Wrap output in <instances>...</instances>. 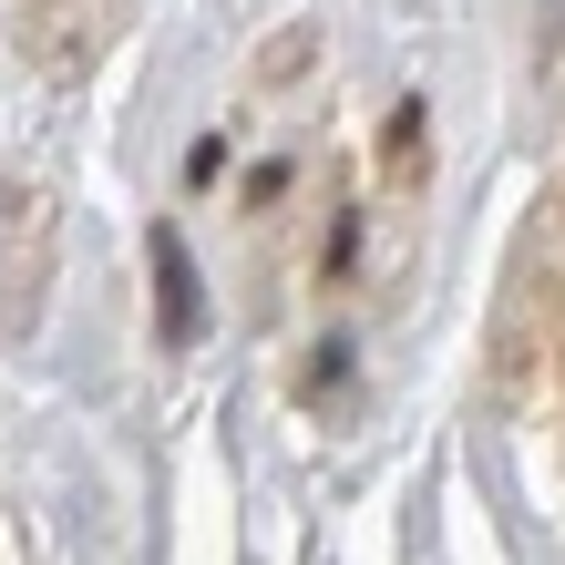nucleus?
Instances as JSON below:
<instances>
[{"mask_svg": "<svg viewBox=\"0 0 565 565\" xmlns=\"http://www.w3.org/2000/svg\"><path fill=\"white\" fill-rule=\"evenodd\" d=\"M52 237H62V195L52 175H0V329H21L42 319V298H52Z\"/></svg>", "mask_w": 565, "mask_h": 565, "instance_id": "obj_1", "label": "nucleus"}, {"mask_svg": "<svg viewBox=\"0 0 565 565\" xmlns=\"http://www.w3.org/2000/svg\"><path fill=\"white\" fill-rule=\"evenodd\" d=\"M124 11L135 0H21V62L52 73V83H83L124 42Z\"/></svg>", "mask_w": 565, "mask_h": 565, "instance_id": "obj_2", "label": "nucleus"}, {"mask_svg": "<svg viewBox=\"0 0 565 565\" xmlns=\"http://www.w3.org/2000/svg\"><path fill=\"white\" fill-rule=\"evenodd\" d=\"M145 268H154V340L164 350H195L206 298H195V268H185V237H175V226H154V237H145Z\"/></svg>", "mask_w": 565, "mask_h": 565, "instance_id": "obj_3", "label": "nucleus"}, {"mask_svg": "<svg viewBox=\"0 0 565 565\" xmlns=\"http://www.w3.org/2000/svg\"><path fill=\"white\" fill-rule=\"evenodd\" d=\"M381 164H391V185H412V175H422V104H402V114H391Z\"/></svg>", "mask_w": 565, "mask_h": 565, "instance_id": "obj_4", "label": "nucleus"}, {"mask_svg": "<svg viewBox=\"0 0 565 565\" xmlns=\"http://www.w3.org/2000/svg\"><path fill=\"white\" fill-rule=\"evenodd\" d=\"M350 257H360V206H340V226H329V257H319V278L340 288V278H350Z\"/></svg>", "mask_w": 565, "mask_h": 565, "instance_id": "obj_5", "label": "nucleus"}]
</instances>
